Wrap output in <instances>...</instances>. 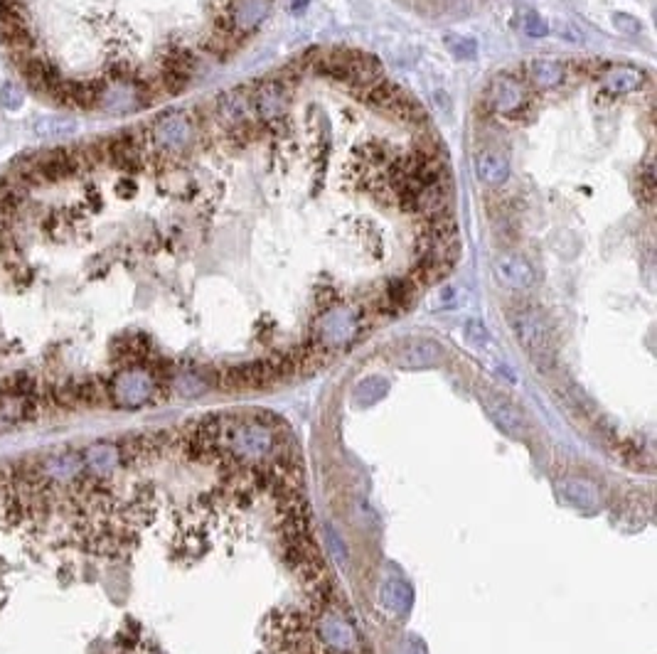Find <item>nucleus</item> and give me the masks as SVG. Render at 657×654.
I'll use <instances>...</instances> for the list:
<instances>
[{
    "instance_id": "nucleus-1",
    "label": "nucleus",
    "mask_w": 657,
    "mask_h": 654,
    "mask_svg": "<svg viewBox=\"0 0 657 654\" xmlns=\"http://www.w3.org/2000/svg\"><path fill=\"white\" fill-rule=\"evenodd\" d=\"M507 322L517 342L522 344V350L532 357V361L540 369H551L554 364V330L544 313L534 305H512L507 310Z\"/></svg>"
},
{
    "instance_id": "nucleus-2",
    "label": "nucleus",
    "mask_w": 657,
    "mask_h": 654,
    "mask_svg": "<svg viewBox=\"0 0 657 654\" xmlns=\"http://www.w3.org/2000/svg\"><path fill=\"white\" fill-rule=\"evenodd\" d=\"M146 136L148 146L158 158H173V155H182L195 141V123L185 111L163 113L148 126Z\"/></svg>"
},
{
    "instance_id": "nucleus-3",
    "label": "nucleus",
    "mask_w": 657,
    "mask_h": 654,
    "mask_svg": "<svg viewBox=\"0 0 657 654\" xmlns=\"http://www.w3.org/2000/svg\"><path fill=\"white\" fill-rule=\"evenodd\" d=\"M163 389L146 367H124L113 379H108V399L118 406H141L155 399Z\"/></svg>"
},
{
    "instance_id": "nucleus-4",
    "label": "nucleus",
    "mask_w": 657,
    "mask_h": 654,
    "mask_svg": "<svg viewBox=\"0 0 657 654\" xmlns=\"http://www.w3.org/2000/svg\"><path fill=\"white\" fill-rule=\"evenodd\" d=\"M485 103H488V108L495 113V116H502V119H520L529 103V94L517 77L497 74L488 86Z\"/></svg>"
},
{
    "instance_id": "nucleus-5",
    "label": "nucleus",
    "mask_w": 657,
    "mask_h": 654,
    "mask_svg": "<svg viewBox=\"0 0 657 654\" xmlns=\"http://www.w3.org/2000/svg\"><path fill=\"white\" fill-rule=\"evenodd\" d=\"M362 333V313L357 310H332L321 320V330L315 335V342H321L323 347L332 350V344L340 342H352L357 335Z\"/></svg>"
},
{
    "instance_id": "nucleus-6",
    "label": "nucleus",
    "mask_w": 657,
    "mask_h": 654,
    "mask_svg": "<svg viewBox=\"0 0 657 654\" xmlns=\"http://www.w3.org/2000/svg\"><path fill=\"white\" fill-rule=\"evenodd\" d=\"M495 278L510 290H529L537 283V271L524 256L520 254H497L493 261Z\"/></svg>"
},
{
    "instance_id": "nucleus-7",
    "label": "nucleus",
    "mask_w": 657,
    "mask_h": 654,
    "mask_svg": "<svg viewBox=\"0 0 657 654\" xmlns=\"http://www.w3.org/2000/svg\"><path fill=\"white\" fill-rule=\"evenodd\" d=\"M444 359V347L428 337H414L399 344V350L394 355L397 367L401 369H428L436 367Z\"/></svg>"
},
{
    "instance_id": "nucleus-8",
    "label": "nucleus",
    "mask_w": 657,
    "mask_h": 654,
    "mask_svg": "<svg viewBox=\"0 0 657 654\" xmlns=\"http://www.w3.org/2000/svg\"><path fill=\"white\" fill-rule=\"evenodd\" d=\"M401 207L411 215H421L423 219L433 215H441V212H450V185L448 180H438L433 185L423 187L419 195L409 199H401Z\"/></svg>"
},
{
    "instance_id": "nucleus-9",
    "label": "nucleus",
    "mask_w": 657,
    "mask_h": 654,
    "mask_svg": "<svg viewBox=\"0 0 657 654\" xmlns=\"http://www.w3.org/2000/svg\"><path fill=\"white\" fill-rule=\"evenodd\" d=\"M288 106V86L283 79H266L251 94V108L261 119H278Z\"/></svg>"
},
{
    "instance_id": "nucleus-10",
    "label": "nucleus",
    "mask_w": 657,
    "mask_h": 654,
    "mask_svg": "<svg viewBox=\"0 0 657 654\" xmlns=\"http://www.w3.org/2000/svg\"><path fill=\"white\" fill-rule=\"evenodd\" d=\"M483 404H485V411L490 413V418H493L505 433H510L512 438H522L524 418L515 404H510L502 394H493V391H483Z\"/></svg>"
},
{
    "instance_id": "nucleus-11",
    "label": "nucleus",
    "mask_w": 657,
    "mask_h": 654,
    "mask_svg": "<svg viewBox=\"0 0 657 654\" xmlns=\"http://www.w3.org/2000/svg\"><path fill=\"white\" fill-rule=\"evenodd\" d=\"M556 495H559L562 502H566L569 507L579 509V512L584 514H591L601 507V495H598V490H596L591 482H586V479L569 477V479H562V482H556Z\"/></svg>"
},
{
    "instance_id": "nucleus-12",
    "label": "nucleus",
    "mask_w": 657,
    "mask_h": 654,
    "mask_svg": "<svg viewBox=\"0 0 657 654\" xmlns=\"http://www.w3.org/2000/svg\"><path fill=\"white\" fill-rule=\"evenodd\" d=\"M564 77H566V67L551 57H537L524 64V79L537 91L556 89L564 81Z\"/></svg>"
},
{
    "instance_id": "nucleus-13",
    "label": "nucleus",
    "mask_w": 657,
    "mask_h": 654,
    "mask_svg": "<svg viewBox=\"0 0 657 654\" xmlns=\"http://www.w3.org/2000/svg\"><path fill=\"white\" fill-rule=\"evenodd\" d=\"M82 463H84V473L86 477H106V475H111L113 470L121 465V453H118V446L116 443H94V446H89L84 450V455H82Z\"/></svg>"
},
{
    "instance_id": "nucleus-14",
    "label": "nucleus",
    "mask_w": 657,
    "mask_h": 654,
    "mask_svg": "<svg viewBox=\"0 0 657 654\" xmlns=\"http://www.w3.org/2000/svg\"><path fill=\"white\" fill-rule=\"evenodd\" d=\"M477 180L488 187H500L510 177V160L500 150H477L473 158Z\"/></svg>"
},
{
    "instance_id": "nucleus-15",
    "label": "nucleus",
    "mask_w": 657,
    "mask_h": 654,
    "mask_svg": "<svg viewBox=\"0 0 657 654\" xmlns=\"http://www.w3.org/2000/svg\"><path fill=\"white\" fill-rule=\"evenodd\" d=\"M251 94L244 89H231L217 96V116L222 123L239 126L247 123L249 113H251Z\"/></svg>"
},
{
    "instance_id": "nucleus-16",
    "label": "nucleus",
    "mask_w": 657,
    "mask_h": 654,
    "mask_svg": "<svg viewBox=\"0 0 657 654\" xmlns=\"http://www.w3.org/2000/svg\"><path fill=\"white\" fill-rule=\"evenodd\" d=\"M642 81H645V74H642L640 69L625 67L623 64V67L608 69V72L603 74L601 91L606 96H625V94H633V91L640 89Z\"/></svg>"
},
{
    "instance_id": "nucleus-17",
    "label": "nucleus",
    "mask_w": 657,
    "mask_h": 654,
    "mask_svg": "<svg viewBox=\"0 0 657 654\" xmlns=\"http://www.w3.org/2000/svg\"><path fill=\"white\" fill-rule=\"evenodd\" d=\"M354 94L360 96V99H365L370 106L384 108V111H392L394 103H399L401 99L406 96L404 91L399 89V86L394 84V81L384 79V77L379 81H374V84L365 86V89H357Z\"/></svg>"
},
{
    "instance_id": "nucleus-18",
    "label": "nucleus",
    "mask_w": 657,
    "mask_h": 654,
    "mask_svg": "<svg viewBox=\"0 0 657 654\" xmlns=\"http://www.w3.org/2000/svg\"><path fill=\"white\" fill-rule=\"evenodd\" d=\"M379 603L389 613L406 615L411 610V603H414V591L404 581L392 578V581H384L382 588H379Z\"/></svg>"
},
{
    "instance_id": "nucleus-19",
    "label": "nucleus",
    "mask_w": 657,
    "mask_h": 654,
    "mask_svg": "<svg viewBox=\"0 0 657 654\" xmlns=\"http://www.w3.org/2000/svg\"><path fill=\"white\" fill-rule=\"evenodd\" d=\"M266 6H269V0H231L227 15L239 32H247V30L256 28L258 20L264 17Z\"/></svg>"
},
{
    "instance_id": "nucleus-20",
    "label": "nucleus",
    "mask_w": 657,
    "mask_h": 654,
    "mask_svg": "<svg viewBox=\"0 0 657 654\" xmlns=\"http://www.w3.org/2000/svg\"><path fill=\"white\" fill-rule=\"evenodd\" d=\"M450 268H453V266L441 264V261L419 259V264L411 268L409 281L414 283L416 288H426V286H433V283H438V281H444V278L448 276Z\"/></svg>"
},
{
    "instance_id": "nucleus-21",
    "label": "nucleus",
    "mask_w": 657,
    "mask_h": 654,
    "mask_svg": "<svg viewBox=\"0 0 657 654\" xmlns=\"http://www.w3.org/2000/svg\"><path fill=\"white\" fill-rule=\"evenodd\" d=\"M387 389H389L387 379L370 377V379H365V382H360L357 386H354L352 399H354V404H357V406H372L374 401H379L384 394H387Z\"/></svg>"
},
{
    "instance_id": "nucleus-22",
    "label": "nucleus",
    "mask_w": 657,
    "mask_h": 654,
    "mask_svg": "<svg viewBox=\"0 0 657 654\" xmlns=\"http://www.w3.org/2000/svg\"><path fill=\"white\" fill-rule=\"evenodd\" d=\"M389 113H394L397 119L404 121V123H409V126H421L423 121H426V111H423L414 99H409V96H404L399 103H394Z\"/></svg>"
},
{
    "instance_id": "nucleus-23",
    "label": "nucleus",
    "mask_w": 657,
    "mask_h": 654,
    "mask_svg": "<svg viewBox=\"0 0 657 654\" xmlns=\"http://www.w3.org/2000/svg\"><path fill=\"white\" fill-rule=\"evenodd\" d=\"M446 45H448V50L453 52L458 59H473V57L477 54V42L473 40V37H455V34H450L448 40H446Z\"/></svg>"
},
{
    "instance_id": "nucleus-24",
    "label": "nucleus",
    "mask_w": 657,
    "mask_h": 654,
    "mask_svg": "<svg viewBox=\"0 0 657 654\" xmlns=\"http://www.w3.org/2000/svg\"><path fill=\"white\" fill-rule=\"evenodd\" d=\"M638 192H640L642 202H652V197H655V168H652V163H647L645 168L640 170V175H638Z\"/></svg>"
},
{
    "instance_id": "nucleus-25",
    "label": "nucleus",
    "mask_w": 657,
    "mask_h": 654,
    "mask_svg": "<svg viewBox=\"0 0 657 654\" xmlns=\"http://www.w3.org/2000/svg\"><path fill=\"white\" fill-rule=\"evenodd\" d=\"M522 28H524V32L529 34V37H546L549 34V25H546V20L542 15H537V12H527L524 15V20H522Z\"/></svg>"
},
{
    "instance_id": "nucleus-26",
    "label": "nucleus",
    "mask_w": 657,
    "mask_h": 654,
    "mask_svg": "<svg viewBox=\"0 0 657 654\" xmlns=\"http://www.w3.org/2000/svg\"><path fill=\"white\" fill-rule=\"evenodd\" d=\"M466 337H468V342L480 347V344H488V330H485L477 320H470L466 325Z\"/></svg>"
},
{
    "instance_id": "nucleus-27",
    "label": "nucleus",
    "mask_w": 657,
    "mask_h": 654,
    "mask_svg": "<svg viewBox=\"0 0 657 654\" xmlns=\"http://www.w3.org/2000/svg\"><path fill=\"white\" fill-rule=\"evenodd\" d=\"M613 25L620 30V32H628V34H638L640 32V23L635 20V17L625 15V12H616L613 15Z\"/></svg>"
},
{
    "instance_id": "nucleus-28",
    "label": "nucleus",
    "mask_w": 657,
    "mask_h": 654,
    "mask_svg": "<svg viewBox=\"0 0 657 654\" xmlns=\"http://www.w3.org/2000/svg\"><path fill=\"white\" fill-rule=\"evenodd\" d=\"M308 6V0H293V12H298L301 8H305Z\"/></svg>"
}]
</instances>
